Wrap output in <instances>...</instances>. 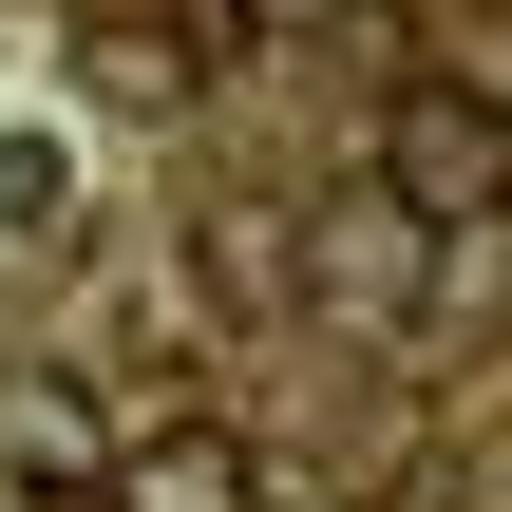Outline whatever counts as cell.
Here are the masks:
<instances>
[{"instance_id":"1","label":"cell","mask_w":512,"mask_h":512,"mask_svg":"<svg viewBox=\"0 0 512 512\" xmlns=\"http://www.w3.org/2000/svg\"><path fill=\"white\" fill-rule=\"evenodd\" d=\"M285 304H323L342 342H418V323H437V228L361 171V190H323V209L285 228Z\"/></svg>"},{"instance_id":"2","label":"cell","mask_w":512,"mask_h":512,"mask_svg":"<svg viewBox=\"0 0 512 512\" xmlns=\"http://www.w3.org/2000/svg\"><path fill=\"white\" fill-rule=\"evenodd\" d=\"M380 190H399L437 247L512 228V95H475V76H399V95H380Z\"/></svg>"},{"instance_id":"3","label":"cell","mask_w":512,"mask_h":512,"mask_svg":"<svg viewBox=\"0 0 512 512\" xmlns=\"http://www.w3.org/2000/svg\"><path fill=\"white\" fill-rule=\"evenodd\" d=\"M95 512H266V456H247L209 399H152V418H114Z\"/></svg>"},{"instance_id":"4","label":"cell","mask_w":512,"mask_h":512,"mask_svg":"<svg viewBox=\"0 0 512 512\" xmlns=\"http://www.w3.org/2000/svg\"><path fill=\"white\" fill-rule=\"evenodd\" d=\"M0 475H38V494L76 512L95 475H114V399H95L76 361H19V380H0Z\"/></svg>"},{"instance_id":"5","label":"cell","mask_w":512,"mask_h":512,"mask_svg":"<svg viewBox=\"0 0 512 512\" xmlns=\"http://www.w3.org/2000/svg\"><path fill=\"white\" fill-rule=\"evenodd\" d=\"M190 76H209V38H190L171 0H114V19H95V95H133V114H171Z\"/></svg>"},{"instance_id":"6","label":"cell","mask_w":512,"mask_h":512,"mask_svg":"<svg viewBox=\"0 0 512 512\" xmlns=\"http://www.w3.org/2000/svg\"><path fill=\"white\" fill-rule=\"evenodd\" d=\"M190 285H209L228 323H285V209H209V228H190Z\"/></svg>"},{"instance_id":"7","label":"cell","mask_w":512,"mask_h":512,"mask_svg":"<svg viewBox=\"0 0 512 512\" xmlns=\"http://www.w3.org/2000/svg\"><path fill=\"white\" fill-rule=\"evenodd\" d=\"M76 228V152L57 133H0V247H57Z\"/></svg>"},{"instance_id":"8","label":"cell","mask_w":512,"mask_h":512,"mask_svg":"<svg viewBox=\"0 0 512 512\" xmlns=\"http://www.w3.org/2000/svg\"><path fill=\"white\" fill-rule=\"evenodd\" d=\"M228 19H247V38H285V19H342V0H228Z\"/></svg>"}]
</instances>
